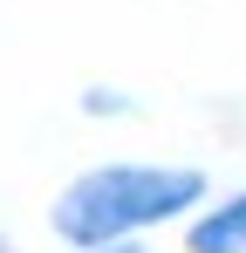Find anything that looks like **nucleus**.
<instances>
[{"instance_id":"1","label":"nucleus","mask_w":246,"mask_h":253,"mask_svg":"<svg viewBox=\"0 0 246 253\" xmlns=\"http://www.w3.org/2000/svg\"><path fill=\"white\" fill-rule=\"evenodd\" d=\"M212 206V178L199 165H158V158H103L76 171L48 199V233L69 253L96 247H144L158 226H192Z\"/></svg>"},{"instance_id":"2","label":"nucleus","mask_w":246,"mask_h":253,"mask_svg":"<svg viewBox=\"0 0 246 253\" xmlns=\"http://www.w3.org/2000/svg\"><path fill=\"white\" fill-rule=\"evenodd\" d=\"M178 247L185 253H246V185L219 192V199L178 233Z\"/></svg>"},{"instance_id":"3","label":"nucleus","mask_w":246,"mask_h":253,"mask_svg":"<svg viewBox=\"0 0 246 253\" xmlns=\"http://www.w3.org/2000/svg\"><path fill=\"white\" fill-rule=\"evenodd\" d=\"M130 110H137L130 89H110V83H89V89H82V117H96V124H103V117H130Z\"/></svg>"},{"instance_id":"4","label":"nucleus","mask_w":246,"mask_h":253,"mask_svg":"<svg viewBox=\"0 0 246 253\" xmlns=\"http://www.w3.org/2000/svg\"><path fill=\"white\" fill-rule=\"evenodd\" d=\"M96 253H151V247H96Z\"/></svg>"}]
</instances>
